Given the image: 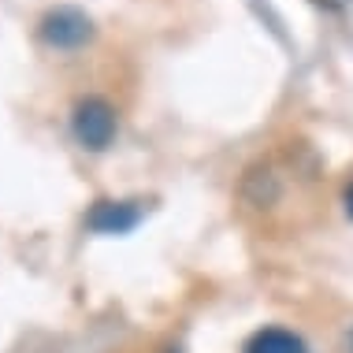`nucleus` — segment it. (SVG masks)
<instances>
[{"mask_svg": "<svg viewBox=\"0 0 353 353\" xmlns=\"http://www.w3.org/2000/svg\"><path fill=\"white\" fill-rule=\"evenodd\" d=\"M116 130H119V116L104 97H82L71 112V134L82 149L90 152H104L116 141Z\"/></svg>", "mask_w": 353, "mask_h": 353, "instance_id": "1", "label": "nucleus"}, {"mask_svg": "<svg viewBox=\"0 0 353 353\" xmlns=\"http://www.w3.org/2000/svg\"><path fill=\"white\" fill-rule=\"evenodd\" d=\"M93 19L82 12V8H71V4H60V8H49L37 23V37H41L49 49H60V52H71V49H82V45L93 41Z\"/></svg>", "mask_w": 353, "mask_h": 353, "instance_id": "2", "label": "nucleus"}, {"mask_svg": "<svg viewBox=\"0 0 353 353\" xmlns=\"http://www.w3.org/2000/svg\"><path fill=\"white\" fill-rule=\"evenodd\" d=\"M141 223V205L138 201H93L85 212V227L97 234H127Z\"/></svg>", "mask_w": 353, "mask_h": 353, "instance_id": "3", "label": "nucleus"}, {"mask_svg": "<svg viewBox=\"0 0 353 353\" xmlns=\"http://www.w3.org/2000/svg\"><path fill=\"white\" fill-rule=\"evenodd\" d=\"M245 353H309V346H305L301 335H294L286 327H264L245 342Z\"/></svg>", "mask_w": 353, "mask_h": 353, "instance_id": "4", "label": "nucleus"}, {"mask_svg": "<svg viewBox=\"0 0 353 353\" xmlns=\"http://www.w3.org/2000/svg\"><path fill=\"white\" fill-rule=\"evenodd\" d=\"M342 201H346V216L353 219V183L346 186V194H342Z\"/></svg>", "mask_w": 353, "mask_h": 353, "instance_id": "5", "label": "nucleus"}, {"mask_svg": "<svg viewBox=\"0 0 353 353\" xmlns=\"http://www.w3.org/2000/svg\"><path fill=\"white\" fill-rule=\"evenodd\" d=\"M350 353H353V331H350Z\"/></svg>", "mask_w": 353, "mask_h": 353, "instance_id": "6", "label": "nucleus"}]
</instances>
